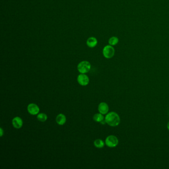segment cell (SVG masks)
<instances>
[{"instance_id": "cell-1", "label": "cell", "mask_w": 169, "mask_h": 169, "mask_svg": "<svg viewBox=\"0 0 169 169\" xmlns=\"http://www.w3.org/2000/svg\"><path fill=\"white\" fill-rule=\"evenodd\" d=\"M106 124L110 126L115 127L119 126L121 122L120 117L116 112H111L106 114L105 118Z\"/></svg>"}, {"instance_id": "cell-2", "label": "cell", "mask_w": 169, "mask_h": 169, "mask_svg": "<svg viewBox=\"0 0 169 169\" xmlns=\"http://www.w3.org/2000/svg\"><path fill=\"white\" fill-rule=\"evenodd\" d=\"M91 64L89 62L84 60L79 63L78 64V71L81 74H86L89 72L91 69Z\"/></svg>"}, {"instance_id": "cell-3", "label": "cell", "mask_w": 169, "mask_h": 169, "mask_svg": "<svg viewBox=\"0 0 169 169\" xmlns=\"http://www.w3.org/2000/svg\"><path fill=\"white\" fill-rule=\"evenodd\" d=\"M105 144L109 147H115L119 144V139L115 135H110L106 138Z\"/></svg>"}, {"instance_id": "cell-4", "label": "cell", "mask_w": 169, "mask_h": 169, "mask_svg": "<svg viewBox=\"0 0 169 169\" xmlns=\"http://www.w3.org/2000/svg\"><path fill=\"white\" fill-rule=\"evenodd\" d=\"M115 50L113 46L107 45L103 49V54L105 58L111 59L114 56Z\"/></svg>"}, {"instance_id": "cell-5", "label": "cell", "mask_w": 169, "mask_h": 169, "mask_svg": "<svg viewBox=\"0 0 169 169\" xmlns=\"http://www.w3.org/2000/svg\"><path fill=\"white\" fill-rule=\"evenodd\" d=\"M78 83L82 86L87 85L89 82V79L87 75L82 74L78 75L77 78Z\"/></svg>"}, {"instance_id": "cell-6", "label": "cell", "mask_w": 169, "mask_h": 169, "mask_svg": "<svg viewBox=\"0 0 169 169\" xmlns=\"http://www.w3.org/2000/svg\"><path fill=\"white\" fill-rule=\"evenodd\" d=\"M27 111L32 115H38L40 111L39 107L34 103H31L27 106Z\"/></svg>"}, {"instance_id": "cell-7", "label": "cell", "mask_w": 169, "mask_h": 169, "mask_svg": "<svg viewBox=\"0 0 169 169\" xmlns=\"http://www.w3.org/2000/svg\"><path fill=\"white\" fill-rule=\"evenodd\" d=\"M98 109L99 113L103 115H106L109 112V106L105 102H101L98 105Z\"/></svg>"}, {"instance_id": "cell-8", "label": "cell", "mask_w": 169, "mask_h": 169, "mask_svg": "<svg viewBox=\"0 0 169 169\" xmlns=\"http://www.w3.org/2000/svg\"><path fill=\"white\" fill-rule=\"evenodd\" d=\"M12 124L14 128L19 129L23 126V121L20 117H14L12 120Z\"/></svg>"}, {"instance_id": "cell-9", "label": "cell", "mask_w": 169, "mask_h": 169, "mask_svg": "<svg viewBox=\"0 0 169 169\" xmlns=\"http://www.w3.org/2000/svg\"><path fill=\"white\" fill-rule=\"evenodd\" d=\"M66 117L65 116V115L62 114H59L56 118L57 123L59 125H60V126L64 125L66 122Z\"/></svg>"}, {"instance_id": "cell-10", "label": "cell", "mask_w": 169, "mask_h": 169, "mask_svg": "<svg viewBox=\"0 0 169 169\" xmlns=\"http://www.w3.org/2000/svg\"><path fill=\"white\" fill-rule=\"evenodd\" d=\"M98 41L95 37H90L86 41V44L90 48H94L97 45Z\"/></svg>"}, {"instance_id": "cell-11", "label": "cell", "mask_w": 169, "mask_h": 169, "mask_svg": "<svg viewBox=\"0 0 169 169\" xmlns=\"http://www.w3.org/2000/svg\"><path fill=\"white\" fill-rule=\"evenodd\" d=\"M93 119L94 121L97 122H101L105 120L103 114H102L101 113H97L95 114L94 115Z\"/></svg>"}, {"instance_id": "cell-12", "label": "cell", "mask_w": 169, "mask_h": 169, "mask_svg": "<svg viewBox=\"0 0 169 169\" xmlns=\"http://www.w3.org/2000/svg\"><path fill=\"white\" fill-rule=\"evenodd\" d=\"M94 145L96 147L102 148L104 147V146L105 145V143L104 142L103 140H101L100 139H97L94 141Z\"/></svg>"}, {"instance_id": "cell-13", "label": "cell", "mask_w": 169, "mask_h": 169, "mask_svg": "<svg viewBox=\"0 0 169 169\" xmlns=\"http://www.w3.org/2000/svg\"><path fill=\"white\" fill-rule=\"evenodd\" d=\"M37 118L38 121L41 122H45V121H46L47 119H48V117L47 115L46 114L44 113H39L37 115Z\"/></svg>"}, {"instance_id": "cell-14", "label": "cell", "mask_w": 169, "mask_h": 169, "mask_svg": "<svg viewBox=\"0 0 169 169\" xmlns=\"http://www.w3.org/2000/svg\"><path fill=\"white\" fill-rule=\"evenodd\" d=\"M119 38L118 37L113 36L109 39L108 42H109V45L113 46L117 45V44L119 43Z\"/></svg>"}, {"instance_id": "cell-15", "label": "cell", "mask_w": 169, "mask_h": 169, "mask_svg": "<svg viewBox=\"0 0 169 169\" xmlns=\"http://www.w3.org/2000/svg\"><path fill=\"white\" fill-rule=\"evenodd\" d=\"M0 131H1V133H0V135H1V137H2V136H3V134H4V130H3V128H0Z\"/></svg>"}, {"instance_id": "cell-16", "label": "cell", "mask_w": 169, "mask_h": 169, "mask_svg": "<svg viewBox=\"0 0 169 169\" xmlns=\"http://www.w3.org/2000/svg\"><path fill=\"white\" fill-rule=\"evenodd\" d=\"M167 128L168 130H169V122H168L167 124Z\"/></svg>"}]
</instances>
